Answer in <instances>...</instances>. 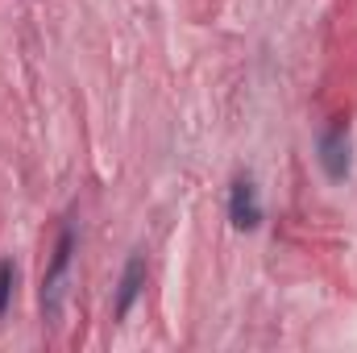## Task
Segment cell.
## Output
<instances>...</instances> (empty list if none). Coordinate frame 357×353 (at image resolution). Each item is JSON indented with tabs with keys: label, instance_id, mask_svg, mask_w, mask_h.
<instances>
[{
	"label": "cell",
	"instance_id": "277c9868",
	"mask_svg": "<svg viewBox=\"0 0 357 353\" xmlns=\"http://www.w3.org/2000/svg\"><path fill=\"white\" fill-rule=\"evenodd\" d=\"M142 287H146V262H142V254H133V258L125 262L121 287H116V320H125V316L133 312V303H137Z\"/></svg>",
	"mask_w": 357,
	"mask_h": 353
},
{
	"label": "cell",
	"instance_id": "3957f363",
	"mask_svg": "<svg viewBox=\"0 0 357 353\" xmlns=\"http://www.w3.org/2000/svg\"><path fill=\"white\" fill-rule=\"evenodd\" d=\"M229 220L237 229H245V233L262 225V195H258V183L250 175H241L229 191Z\"/></svg>",
	"mask_w": 357,
	"mask_h": 353
},
{
	"label": "cell",
	"instance_id": "6da1fadb",
	"mask_svg": "<svg viewBox=\"0 0 357 353\" xmlns=\"http://www.w3.org/2000/svg\"><path fill=\"white\" fill-rule=\"evenodd\" d=\"M71 254H75V233L63 229L59 241H54L50 266L42 270V312H46V320H59V312H63V283H67V270H71Z\"/></svg>",
	"mask_w": 357,
	"mask_h": 353
},
{
	"label": "cell",
	"instance_id": "7a4b0ae2",
	"mask_svg": "<svg viewBox=\"0 0 357 353\" xmlns=\"http://www.w3.org/2000/svg\"><path fill=\"white\" fill-rule=\"evenodd\" d=\"M320 167H324V175L333 179V183H341V179L349 175V125L345 121H337V125H328L324 133H320Z\"/></svg>",
	"mask_w": 357,
	"mask_h": 353
},
{
	"label": "cell",
	"instance_id": "5b68a950",
	"mask_svg": "<svg viewBox=\"0 0 357 353\" xmlns=\"http://www.w3.org/2000/svg\"><path fill=\"white\" fill-rule=\"evenodd\" d=\"M13 287H17V266H13V258H0V316L13 303Z\"/></svg>",
	"mask_w": 357,
	"mask_h": 353
}]
</instances>
